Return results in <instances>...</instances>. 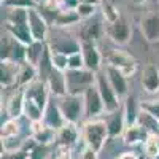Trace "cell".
<instances>
[{"instance_id": "obj_17", "label": "cell", "mask_w": 159, "mask_h": 159, "mask_svg": "<svg viewBox=\"0 0 159 159\" xmlns=\"http://www.w3.org/2000/svg\"><path fill=\"white\" fill-rule=\"evenodd\" d=\"M46 84H48V89L49 92L54 97H64L67 96V78H65V72H61V70H52L51 75L48 76L46 80Z\"/></svg>"}, {"instance_id": "obj_2", "label": "cell", "mask_w": 159, "mask_h": 159, "mask_svg": "<svg viewBox=\"0 0 159 159\" xmlns=\"http://www.w3.org/2000/svg\"><path fill=\"white\" fill-rule=\"evenodd\" d=\"M57 105L61 108V113L65 119V123L78 124L83 119V116H86L84 96L81 94H67L59 99Z\"/></svg>"}, {"instance_id": "obj_45", "label": "cell", "mask_w": 159, "mask_h": 159, "mask_svg": "<svg viewBox=\"0 0 159 159\" xmlns=\"http://www.w3.org/2000/svg\"><path fill=\"white\" fill-rule=\"evenodd\" d=\"M61 2H64V0H61Z\"/></svg>"}, {"instance_id": "obj_16", "label": "cell", "mask_w": 159, "mask_h": 159, "mask_svg": "<svg viewBox=\"0 0 159 159\" xmlns=\"http://www.w3.org/2000/svg\"><path fill=\"white\" fill-rule=\"evenodd\" d=\"M140 29L147 42L150 43L159 42V15H156V13L147 15L140 22Z\"/></svg>"}, {"instance_id": "obj_7", "label": "cell", "mask_w": 159, "mask_h": 159, "mask_svg": "<svg viewBox=\"0 0 159 159\" xmlns=\"http://www.w3.org/2000/svg\"><path fill=\"white\" fill-rule=\"evenodd\" d=\"M29 27L32 32V37L35 42H48V34H49V25L48 19L40 13L38 8H30L29 10Z\"/></svg>"}, {"instance_id": "obj_24", "label": "cell", "mask_w": 159, "mask_h": 159, "mask_svg": "<svg viewBox=\"0 0 159 159\" xmlns=\"http://www.w3.org/2000/svg\"><path fill=\"white\" fill-rule=\"evenodd\" d=\"M148 132L145 130V127H142L139 123L134 126H127L124 134H123V140L126 145H139V143H145V140L148 139Z\"/></svg>"}, {"instance_id": "obj_25", "label": "cell", "mask_w": 159, "mask_h": 159, "mask_svg": "<svg viewBox=\"0 0 159 159\" xmlns=\"http://www.w3.org/2000/svg\"><path fill=\"white\" fill-rule=\"evenodd\" d=\"M48 45L46 42H34L25 48V62L32 64L34 67H38L40 61L43 59Z\"/></svg>"}, {"instance_id": "obj_28", "label": "cell", "mask_w": 159, "mask_h": 159, "mask_svg": "<svg viewBox=\"0 0 159 159\" xmlns=\"http://www.w3.org/2000/svg\"><path fill=\"white\" fill-rule=\"evenodd\" d=\"M100 8H102V16L105 19L107 24H113L116 22L121 15H119V10L116 8V5L113 2H108V0H102L100 2Z\"/></svg>"}, {"instance_id": "obj_4", "label": "cell", "mask_w": 159, "mask_h": 159, "mask_svg": "<svg viewBox=\"0 0 159 159\" xmlns=\"http://www.w3.org/2000/svg\"><path fill=\"white\" fill-rule=\"evenodd\" d=\"M96 86L100 92V97L103 100V107H105V113H113L121 108V99L116 96V92L113 91V88L110 86L107 75L105 72H99L97 73V80H96Z\"/></svg>"}, {"instance_id": "obj_34", "label": "cell", "mask_w": 159, "mask_h": 159, "mask_svg": "<svg viewBox=\"0 0 159 159\" xmlns=\"http://www.w3.org/2000/svg\"><path fill=\"white\" fill-rule=\"evenodd\" d=\"M2 5L10 7V8H24V10L38 8V2H37V0H3Z\"/></svg>"}, {"instance_id": "obj_31", "label": "cell", "mask_w": 159, "mask_h": 159, "mask_svg": "<svg viewBox=\"0 0 159 159\" xmlns=\"http://www.w3.org/2000/svg\"><path fill=\"white\" fill-rule=\"evenodd\" d=\"M29 21V10L24 8H11L7 13L5 22L8 24H27Z\"/></svg>"}, {"instance_id": "obj_38", "label": "cell", "mask_w": 159, "mask_h": 159, "mask_svg": "<svg viewBox=\"0 0 159 159\" xmlns=\"http://www.w3.org/2000/svg\"><path fill=\"white\" fill-rule=\"evenodd\" d=\"M78 159H99V151H96L94 148H91L86 143H83L81 150H80Z\"/></svg>"}, {"instance_id": "obj_36", "label": "cell", "mask_w": 159, "mask_h": 159, "mask_svg": "<svg viewBox=\"0 0 159 159\" xmlns=\"http://www.w3.org/2000/svg\"><path fill=\"white\" fill-rule=\"evenodd\" d=\"M96 5H89V3H80L78 8H76V13L80 15L81 21H86V19H91L94 18V13H96Z\"/></svg>"}, {"instance_id": "obj_8", "label": "cell", "mask_w": 159, "mask_h": 159, "mask_svg": "<svg viewBox=\"0 0 159 159\" xmlns=\"http://www.w3.org/2000/svg\"><path fill=\"white\" fill-rule=\"evenodd\" d=\"M83 96H84V110H86V118L88 119H96L100 113L105 111L103 100L100 97V92H99L96 84L88 88Z\"/></svg>"}, {"instance_id": "obj_11", "label": "cell", "mask_w": 159, "mask_h": 159, "mask_svg": "<svg viewBox=\"0 0 159 159\" xmlns=\"http://www.w3.org/2000/svg\"><path fill=\"white\" fill-rule=\"evenodd\" d=\"M30 137L38 145L49 147L51 143L57 142V132L48 127L43 121H37V123H30Z\"/></svg>"}, {"instance_id": "obj_29", "label": "cell", "mask_w": 159, "mask_h": 159, "mask_svg": "<svg viewBox=\"0 0 159 159\" xmlns=\"http://www.w3.org/2000/svg\"><path fill=\"white\" fill-rule=\"evenodd\" d=\"M25 140H27V137H24V135L10 137V139H2V153H13V151L22 150Z\"/></svg>"}, {"instance_id": "obj_21", "label": "cell", "mask_w": 159, "mask_h": 159, "mask_svg": "<svg viewBox=\"0 0 159 159\" xmlns=\"http://www.w3.org/2000/svg\"><path fill=\"white\" fill-rule=\"evenodd\" d=\"M5 32L8 35H11L16 42H19L25 46H29L30 43L35 42L29 24H8V22H5Z\"/></svg>"}, {"instance_id": "obj_22", "label": "cell", "mask_w": 159, "mask_h": 159, "mask_svg": "<svg viewBox=\"0 0 159 159\" xmlns=\"http://www.w3.org/2000/svg\"><path fill=\"white\" fill-rule=\"evenodd\" d=\"M78 139H80L78 124L65 123V124L57 130V143H59V147H67V148H72L73 145H76V143H78Z\"/></svg>"}, {"instance_id": "obj_47", "label": "cell", "mask_w": 159, "mask_h": 159, "mask_svg": "<svg viewBox=\"0 0 159 159\" xmlns=\"http://www.w3.org/2000/svg\"><path fill=\"white\" fill-rule=\"evenodd\" d=\"M2 2H3V0H2Z\"/></svg>"}, {"instance_id": "obj_30", "label": "cell", "mask_w": 159, "mask_h": 159, "mask_svg": "<svg viewBox=\"0 0 159 159\" xmlns=\"http://www.w3.org/2000/svg\"><path fill=\"white\" fill-rule=\"evenodd\" d=\"M2 139H10V137H18L21 135V118L19 119H7L2 123Z\"/></svg>"}, {"instance_id": "obj_3", "label": "cell", "mask_w": 159, "mask_h": 159, "mask_svg": "<svg viewBox=\"0 0 159 159\" xmlns=\"http://www.w3.org/2000/svg\"><path fill=\"white\" fill-rule=\"evenodd\" d=\"M67 78V92L69 94H84L86 89L96 84L97 73L91 72L88 69L81 70H67L65 72Z\"/></svg>"}, {"instance_id": "obj_23", "label": "cell", "mask_w": 159, "mask_h": 159, "mask_svg": "<svg viewBox=\"0 0 159 159\" xmlns=\"http://www.w3.org/2000/svg\"><path fill=\"white\" fill-rule=\"evenodd\" d=\"M38 80V69L34 67L29 62H22L19 65V75H18V83L16 88L25 89L27 86H30L34 81Z\"/></svg>"}, {"instance_id": "obj_12", "label": "cell", "mask_w": 159, "mask_h": 159, "mask_svg": "<svg viewBox=\"0 0 159 159\" xmlns=\"http://www.w3.org/2000/svg\"><path fill=\"white\" fill-rule=\"evenodd\" d=\"M24 100H25V92L21 88H16L13 94L7 99L5 103V113L8 119H19L24 116Z\"/></svg>"}, {"instance_id": "obj_6", "label": "cell", "mask_w": 159, "mask_h": 159, "mask_svg": "<svg viewBox=\"0 0 159 159\" xmlns=\"http://www.w3.org/2000/svg\"><path fill=\"white\" fill-rule=\"evenodd\" d=\"M48 46L51 51L62 52L65 56H73L76 52H81V43L69 35H51L48 37Z\"/></svg>"}, {"instance_id": "obj_44", "label": "cell", "mask_w": 159, "mask_h": 159, "mask_svg": "<svg viewBox=\"0 0 159 159\" xmlns=\"http://www.w3.org/2000/svg\"><path fill=\"white\" fill-rule=\"evenodd\" d=\"M108 2H113V3H115V2H116V0H108Z\"/></svg>"}, {"instance_id": "obj_13", "label": "cell", "mask_w": 159, "mask_h": 159, "mask_svg": "<svg viewBox=\"0 0 159 159\" xmlns=\"http://www.w3.org/2000/svg\"><path fill=\"white\" fill-rule=\"evenodd\" d=\"M105 75H107V80L110 86L113 88V91L116 92V96L119 99H126L129 94H127V78L119 72L118 69L111 67V65L107 64V67H105Z\"/></svg>"}, {"instance_id": "obj_33", "label": "cell", "mask_w": 159, "mask_h": 159, "mask_svg": "<svg viewBox=\"0 0 159 159\" xmlns=\"http://www.w3.org/2000/svg\"><path fill=\"white\" fill-rule=\"evenodd\" d=\"M51 59H52V65H54L56 70H61V72L69 70V56L62 54V52L51 51Z\"/></svg>"}, {"instance_id": "obj_14", "label": "cell", "mask_w": 159, "mask_h": 159, "mask_svg": "<svg viewBox=\"0 0 159 159\" xmlns=\"http://www.w3.org/2000/svg\"><path fill=\"white\" fill-rule=\"evenodd\" d=\"M142 88L148 92V94H156L159 92V69L154 64H148L147 67L142 70L140 76Z\"/></svg>"}, {"instance_id": "obj_1", "label": "cell", "mask_w": 159, "mask_h": 159, "mask_svg": "<svg viewBox=\"0 0 159 159\" xmlns=\"http://www.w3.org/2000/svg\"><path fill=\"white\" fill-rule=\"evenodd\" d=\"M108 139H110V132L105 119H97V118L88 119L83 124V143L94 148L96 151H100Z\"/></svg>"}, {"instance_id": "obj_46", "label": "cell", "mask_w": 159, "mask_h": 159, "mask_svg": "<svg viewBox=\"0 0 159 159\" xmlns=\"http://www.w3.org/2000/svg\"><path fill=\"white\" fill-rule=\"evenodd\" d=\"M70 159H73V157H70Z\"/></svg>"}, {"instance_id": "obj_19", "label": "cell", "mask_w": 159, "mask_h": 159, "mask_svg": "<svg viewBox=\"0 0 159 159\" xmlns=\"http://www.w3.org/2000/svg\"><path fill=\"white\" fill-rule=\"evenodd\" d=\"M105 123H107V127L110 132V139L123 137L124 130H126V119H124V111L121 108L113 113H107Z\"/></svg>"}, {"instance_id": "obj_35", "label": "cell", "mask_w": 159, "mask_h": 159, "mask_svg": "<svg viewBox=\"0 0 159 159\" xmlns=\"http://www.w3.org/2000/svg\"><path fill=\"white\" fill-rule=\"evenodd\" d=\"M140 110L159 121V100H143L140 103Z\"/></svg>"}, {"instance_id": "obj_18", "label": "cell", "mask_w": 159, "mask_h": 159, "mask_svg": "<svg viewBox=\"0 0 159 159\" xmlns=\"http://www.w3.org/2000/svg\"><path fill=\"white\" fill-rule=\"evenodd\" d=\"M102 32V25L97 19H86L80 25V43L89 42V43H96Z\"/></svg>"}, {"instance_id": "obj_39", "label": "cell", "mask_w": 159, "mask_h": 159, "mask_svg": "<svg viewBox=\"0 0 159 159\" xmlns=\"http://www.w3.org/2000/svg\"><path fill=\"white\" fill-rule=\"evenodd\" d=\"M29 159H48V147L37 145V147L30 151Z\"/></svg>"}, {"instance_id": "obj_43", "label": "cell", "mask_w": 159, "mask_h": 159, "mask_svg": "<svg viewBox=\"0 0 159 159\" xmlns=\"http://www.w3.org/2000/svg\"><path fill=\"white\" fill-rule=\"evenodd\" d=\"M37 2H38V3H43V5H45V3L48 2V0H37Z\"/></svg>"}, {"instance_id": "obj_15", "label": "cell", "mask_w": 159, "mask_h": 159, "mask_svg": "<svg viewBox=\"0 0 159 159\" xmlns=\"http://www.w3.org/2000/svg\"><path fill=\"white\" fill-rule=\"evenodd\" d=\"M19 65L15 61L10 59H2V65H0V72H2V76H0V83H2V88H13L18 83V75H19Z\"/></svg>"}, {"instance_id": "obj_5", "label": "cell", "mask_w": 159, "mask_h": 159, "mask_svg": "<svg viewBox=\"0 0 159 159\" xmlns=\"http://www.w3.org/2000/svg\"><path fill=\"white\" fill-rule=\"evenodd\" d=\"M107 62L111 67L118 69L126 78L132 76L137 72V62L132 57L129 52H126L124 49H111L107 54Z\"/></svg>"}, {"instance_id": "obj_40", "label": "cell", "mask_w": 159, "mask_h": 159, "mask_svg": "<svg viewBox=\"0 0 159 159\" xmlns=\"http://www.w3.org/2000/svg\"><path fill=\"white\" fill-rule=\"evenodd\" d=\"M2 159H29V154L24 150H19L13 153H2Z\"/></svg>"}, {"instance_id": "obj_20", "label": "cell", "mask_w": 159, "mask_h": 159, "mask_svg": "<svg viewBox=\"0 0 159 159\" xmlns=\"http://www.w3.org/2000/svg\"><path fill=\"white\" fill-rule=\"evenodd\" d=\"M42 121H43L48 127L54 129L56 132L65 124V119H64V116H62V113H61V108H59L57 102L49 100L48 107L45 108V113H43V119H42Z\"/></svg>"}, {"instance_id": "obj_37", "label": "cell", "mask_w": 159, "mask_h": 159, "mask_svg": "<svg viewBox=\"0 0 159 159\" xmlns=\"http://www.w3.org/2000/svg\"><path fill=\"white\" fill-rule=\"evenodd\" d=\"M81 69H84V59L81 52L69 56V70H81Z\"/></svg>"}, {"instance_id": "obj_41", "label": "cell", "mask_w": 159, "mask_h": 159, "mask_svg": "<svg viewBox=\"0 0 159 159\" xmlns=\"http://www.w3.org/2000/svg\"><path fill=\"white\" fill-rule=\"evenodd\" d=\"M118 159H140V156L135 151H124L118 156Z\"/></svg>"}, {"instance_id": "obj_42", "label": "cell", "mask_w": 159, "mask_h": 159, "mask_svg": "<svg viewBox=\"0 0 159 159\" xmlns=\"http://www.w3.org/2000/svg\"><path fill=\"white\" fill-rule=\"evenodd\" d=\"M132 2H134V3H145L147 0H132Z\"/></svg>"}, {"instance_id": "obj_26", "label": "cell", "mask_w": 159, "mask_h": 159, "mask_svg": "<svg viewBox=\"0 0 159 159\" xmlns=\"http://www.w3.org/2000/svg\"><path fill=\"white\" fill-rule=\"evenodd\" d=\"M123 111H124V119H126V127L127 126H134V124L139 123L140 113H139V105H137L134 96H127L124 99V108H123Z\"/></svg>"}, {"instance_id": "obj_27", "label": "cell", "mask_w": 159, "mask_h": 159, "mask_svg": "<svg viewBox=\"0 0 159 159\" xmlns=\"http://www.w3.org/2000/svg\"><path fill=\"white\" fill-rule=\"evenodd\" d=\"M78 22H81V18L76 13V10H62L57 13L54 19V25H57V27H69V25H75Z\"/></svg>"}, {"instance_id": "obj_32", "label": "cell", "mask_w": 159, "mask_h": 159, "mask_svg": "<svg viewBox=\"0 0 159 159\" xmlns=\"http://www.w3.org/2000/svg\"><path fill=\"white\" fill-rule=\"evenodd\" d=\"M143 151L148 157H153V159L159 157V135L150 134L143 143Z\"/></svg>"}, {"instance_id": "obj_10", "label": "cell", "mask_w": 159, "mask_h": 159, "mask_svg": "<svg viewBox=\"0 0 159 159\" xmlns=\"http://www.w3.org/2000/svg\"><path fill=\"white\" fill-rule=\"evenodd\" d=\"M81 54L84 59V69L99 73L102 69V54L97 48V43H89L83 42L81 43Z\"/></svg>"}, {"instance_id": "obj_9", "label": "cell", "mask_w": 159, "mask_h": 159, "mask_svg": "<svg viewBox=\"0 0 159 159\" xmlns=\"http://www.w3.org/2000/svg\"><path fill=\"white\" fill-rule=\"evenodd\" d=\"M107 34L108 37L113 40L116 45H127L129 40H130V34H132V29H130V24L126 18H119L116 22L113 24H107Z\"/></svg>"}]
</instances>
